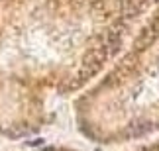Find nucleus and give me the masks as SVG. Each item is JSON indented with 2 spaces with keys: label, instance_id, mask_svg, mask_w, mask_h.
I'll return each instance as SVG.
<instances>
[{
  "label": "nucleus",
  "instance_id": "f257e3e1",
  "mask_svg": "<svg viewBox=\"0 0 159 151\" xmlns=\"http://www.w3.org/2000/svg\"><path fill=\"white\" fill-rule=\"evenodd\" d=\"M142 151H159V143H157V145H153V147H148V149H142Z\"/></svg>",
  "mask_w": 159,
  "mask_h": 151
},
{
  "label": "nucleus",
  "instance_id": "f03ea898",
  "mask_svg": "<svg viewBox=\"0 0 159 151\" xmlns=\"http://www.w3.org/2000/svg\"><path fill=\"white\" fill-rule=\"evenodd\" d=\"M47 151H59V149H47Z\"/></svg>",
  "mask_w": 159,
  "mask_h": 151
}]
</instances>
